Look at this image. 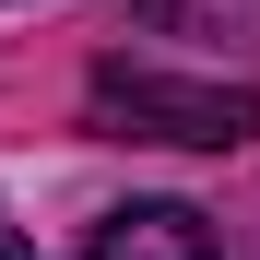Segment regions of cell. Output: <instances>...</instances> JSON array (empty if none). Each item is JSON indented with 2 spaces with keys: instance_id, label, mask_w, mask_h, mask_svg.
Segmentation results:
<instances>
[{
  "instance_id": "6da1fadb",
  "label": "cell",
  "mask_w": 260,
  "mask_h": 260,
  "mask_svg": "<svg viewBox=\"0 0 260 260\" xmlns=\"http://www.w3.org/2000/svg\"><path fill=\"white\" fill-rule=\"evenodd\" d=\"M95 118L118 142H189V154H237L260 130L248 83H189V71H142V59H95Z\"/></svg>"
},
{
  "instance_id": "7a4b0ae2",
  "label": "cell",
  "mask_w": 260,
  "mask_h": 260,
  "mask_svg": "<svg viewBox=\"0 0 260 260\" xmlns=\"http://www.w3.org/2000/svg\"><path fill=\"white\" fill-rule=\"evenodd\" d=\"M83 260H213V225H201L189 201H130V213L95 225Z\"/></svg>"
},
{
  "instance_id": "3957f363",
  "label": "cell",
  "mask_w": 260,
  "mask_h": 260,
  "mask_svg": "<svg viewBox=\"0 0 260 260\" xmlns=\"http://www.w3.org/2000/svg\"><path fill=\"white\" fill-rule=\"evenodd\" d=\"M0 260H24V237H12V225H0Z\"/></svg>"
}]
</instances>
